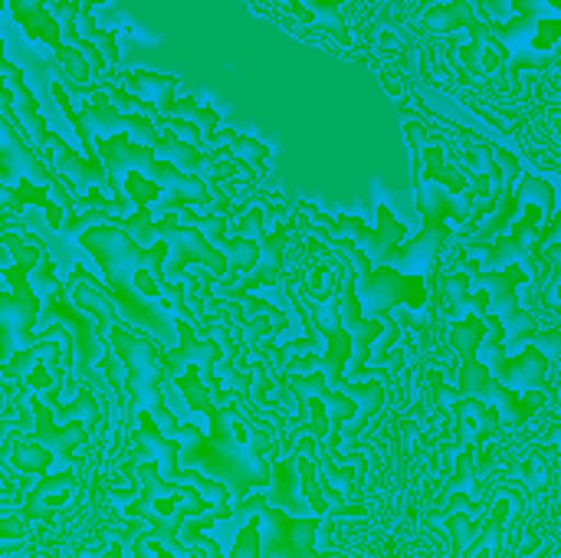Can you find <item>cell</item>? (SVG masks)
<instances>
[{
	"label": "cell",
	"instance_id": "cell-1",
	"mask_svg": "<svg viewBox=\"0 0 561 558\" xmlns=\"http://www.w3.org/2000/svg\"><path fill=\"white\" fill-rule=\"evenodd\" d=\"M79 247L102 270V280L108 283V293L115 296V306L131 329L145 332L164 349H174L181 342L178 319H184L194 329H204L194 319V312L184 306L187 286L164 280V257H168L164 240H158L154 247H138L118 227L115 217L112 224L82 230Z\"/></svg>",
	"mask_w": 561,
	"mask_h": 558
},
{
	"label": "cell",
	"instance_id": "cell-2",
	"mask_svg": "<svg viewBox=\"0 0 561 558\" xmlns=\"http://www.w3.org/2000/svg\"><path fill=\"white\" fill-rule=\"evenodd\" d=\"M174 388L187 398L191 408L204 411L210 421V434L201 437L197 424H181L178 444L181 460L204 470L207 480L224 483L237 500H247L250 487H270V467L263 464V451L273 444L263 431H256L233 408H220L214 395L204 388L194 365H184L174 378Z\"/></svg>",
	"mask_w": 561,
	"mask_h": 558
},
{
	"label": "cell",
	"instance_id": "cell-3",
	"mask_svg": "<svg viewBox=\"0 0 561 558\" xmlns=\"http://www.w3.org/2000/svg\"><path fill=\"white\" fill-rule=\"evenodd\" d=\"M92 148L112 181V204H115V214L125 217L128 210V197L122 191V178L125 174H138L141 181L154 184L164 191V197L158 201V214H178L181 207L187 204H210V187L204 184V178H194V174H184L178 171L171 161H158L151 148L145 145H135L125 132H115L108 138H92Z\"/></svg>",
	"mask_w": 561,
	"mask_h": 558
},
{
	"label": "cell",
	"instance_id": "cell-4",
	"mask_svg": "<svg viewBox=\"0 0 561 558\" xmlns=\"http://www.w3.org/2000/svg\"><path fill=\"white\" fill-rule=\"evenodd\" d=\"M516 197H519V207L526 210L523 220L513 227V237H500L496 243L483 247V260L477 263V270L480 273H496V270H506V266H519L526 273V280L539 283L542 266L536 263V247H539L542 224H549L552 214H556V191H552V184L546 178L526 174Z\"/></svg>",
	"mask_w": 561,
	"mask_h": 558
},
{
	"label": "cell",
	"instance_id": "cell-5",
	"mask_svg": "<svg viewBox=\"0 0 561 558\" xmlns=\"http://www.w3.org/2000/svg\"><path fill=\"white\" fill-rule=\"evenodd\" d=\"M118 227L138 243V247H148L151 240H164L168 247V283H178L184 276V266L187 263H201L207 266L214 276H224L227 273V260L217 247L207 243V237L201 234V227H187V224H178L174 214H164L154 220L151 207H138L131 217H122Z\"/></svg>",
	"mask_w": 561,
	"mask_h": 558
},
{
	"label": "cell",
	"instance_id": "cell-6",
	"mask_svg": "<svg viewBox=\"0 0 561 558\" xmlns=\"http://www.w3.org/2000/svg\"><path fill=\"white\" fill-rule=\"evenodd\" d=\"M319 237H325V234H319ZM325 243L355 270V296H358V303L368 306L371 309V319H378L385 326V342H381V358H385L388 355V345L398 339V326L391 322L388 312L394 306H401V299H408V289L411 286L414 289H424L421 276H404V273H398L391 266H371L362 250H355V247H348V243H342L335 237H325Z\"/></svg>",
	"mask_w": 561,
	"mask_h": 558
},
{
	"label": "cell",
	"instance_id": "cell-7",
	"mask_svg": "<svg viewBox=\"0 0 561 558\" xmlns=\"http://www.w3.org/2000/svg\"><path fill=\"white\" fill-rule=\"evenodd\" d=\"M483 26H486L490 39L500 46V56L506 59L513 82H516L519 69H542L559 53V13H516L506 23L483 20Z\"/></svg>",
	"mask_w": 561,
	"mask_h": 558
},
{
	"label": "cell",
	"instance_id": "cell-8",
	"mask_svg": "<svg viewBox=\"0 0 561 558\" xmlns=\"http://www.w3.org/2000/svg\"><path fill=\"white\" fill-rule=\"evenodd\" d=\"M483 335H486V322H483V316H470V319H460V322H454V329H450V345L457 349V355L463 358V372H460V385H457V391L454 395H463V398H470V401H493V405H500V411L510 418V421H523V418H529L533 411H536V405L533 401H519L506 385H500L483 365H480V358H477V345L483 342Z\"/></svg>",
	"mask_w": 561,
	"mask_h": 558
},
{
	"label": "cell",
	"instance_id": "cell-9",
	"mask_svg": "<svg viewBox=\"0 0 561 558\" xmlns=\"http://www.w3.org/2000/svg\"><path fill=\"white\" fill-rule=\"evenodd\" d=\"M230 516H256L260 523V553L256 558H332L316 553V533L325 523L322 516H289L276 506L266 503V497H250L240 500Z\"/></svg>",
	"mask_w": 561,
	"mask_h": 558
},
{
	"label": "cell",
	"instance_id": "cell-10",
	"mask_svg": "<svg viewBox=\"0 0 561 558\" xmlns=\"http://www.w3.org/2000/svg\"><path fill=\"white\" fill-rule=\"evenodd\" d=\"M30 289H33V296H39L43 306H46V309L36 316V329H43L49 319H62V326L76 335V352H79L76 372H79V382H85L89 365L99 362V355H105L108 345L95 335V329L89 326V319H85L79 309H72V306L66 303V286H62V280L53 276V260H49V253H39L36 273H33V280H30Z\"/></svg>",
	"mask_w": 561,
	"mask_h": 558
},
{
	"label": "cell",
	"instance_id": "cell-11",
	"mask_svg": "<svg viewBox=\"0 0 561 558\" xmlns=\"http://www.w3.org/2000/svg\"><path fill=\"white\" fill-rule=\"evenodd\" d=\"M7 243L10 250H16V266L3 270L13 280V293L0 299V358H13V352L30 342V329L36 326V296L26 273L36 266L39 250L23 247L16 237H7Z\"/></svg>",
	"mask_w": 561,
	"mask_h": 558
},
{
	"label": "cell",
	"instance_id": "cell-12",
	"mask_svg": "<svg viewBox=\"0 0 561 558\" xmlns=\"http://www.w3.org/2000/svg\"><path fill=\"white\" fill-rule=\"evenodd\" d=\"M296 214H309L312 217V224H309V234H325V237H352L355 240V250H362L365 257H368V263L371 266H381L385 263V257L404 240V224L385 207V204H378V227H365L358 217H348V214H342V217H325L319 207H312V204H299L296 207Z\"/></svg>",
	"mask_w": 561,
	"mask_h": 558
},
{
	"label": "cell",
	"instance_id": "cell-13",
	"mask_svg": "<svg viewBox=\"0 0 561 558\" xmlns=\"http://www.w3.org/2000/svg\"><path fill=\"white\" fill-rule=\"evenodd\" d=\"M460 273L473 276V280L486 289V296H490L486 312L496 316L500 326H503V332H506L503 345L519 349V345H526V342L539 332L536 316H529V312L519 306V296H516L519 283L526 280V273H523L519 266H506V270H496V273H480L477 263H460Z\"/></svg>",
	"mask_w": 561,
	"mask_h": 558
},
{
	"label": "cell",
	"instance_id": "cell-14",
	"mask_svg": "<svg viewBox=\"0 0 561 558\" xmlns=\"http://www.w3.org/2000/svg\"><path fill=\"white\" fill-rule=\"evenodd\" d=\"M289 227L293 224H286V227H279L276 234H266L263 230V210L260 207H253L250 214H243L240 217V234H253V240L260 243V257H256V263L247 270V276L237 283V286H220V296L224 299H247V293L250 289H256V286H273V283H279V276H283V263H286V243H289Z\"/></svg>",
	"mask_w": 561,
	"mask_h": 558
},
{
	"label": "cell",
	"instance_id": "cell-15",
	"mask_svg": "<svg viewBox=\"0 0 561 558\" xmlns=\"http://www.w3.org/2000/svg\"><path fill=\"white\" fill-rule=\"evenodd\" d=\"M342 280V289L335 296L339 303V319H342V329L348 332V342H352V358L345 365V382L352 378H362L365 375V365H368V345L378 339V332H385V326L378 319H365L362 316V303L355 296V270H342L339 273Z\"/></svg>",
	"mask_w": 561,
	"mask_h": 558
},
{
	"label": "cell",
	"instance_id": "cell-16",
	"mask_svg": "<svg viewBox=\"0 0 561 558\" xmlns=\"http://www.w3.org/2000/svg\"><path fill=\"white\" fill-rule=\"evenodd\" d=\"M289 391L299 398V418L306 414L302 401H306V398H319V405H322V414H325V421H329V441H325L322 454H329V457H339L342 424H348V421L358 414V405H355V398H348V395H342V391H332V388H325V378H322V372H316V375H289Z\"/></svg>",
	"mask_w": 561,
	"mask_h": 558
},
{
	"label": "cell",
	"instance_id": "cell-17",
	"mask_svg": "<svg viewBox=\"0 0 561 558\" xmlns=\"http://www.w3.org/2000/svg\"><path fill=\"white\" fill-rule=\"evenodd\" d=\"M414 201L421 210V230H437V234H450V227H444L447 220H467L473 201H457V194H450L444 184L414 174Z\"/></svg>",
	"mask_w": 561,
	"mask_h": 558
},
{
	"label": "cell",
	"instance_id": "cell-18",
	"mask_svg": "<svg viewBox=\"0 0 561 558\" xmlns=\"http://www.w3.org/2000/svg\"><path fill=\"white\" fill-rule=\"evenodd\" d=\"M421 26L424 30H450V26H467L470 33H473V43L463 49V62H467V69L470 72H483V49H486V43H493L490 39V33H486V26H483V20L473 13V7L470 3H447V7H434V10H427L424 16H421Z\"/></svg>",
	"mask_w": 561,
	"mask_h": 558
},
{
	"label": "cell",
	"instance_id": "cell-19",
	"mask_svg": "<svg viewBox=\"0 0 561 558\" xmlns=\"http://www.w3.org/2000/svg\"><path fill=\"white\" fill-rule=\"evenodd\" d=\"M125 79L131 86V95L151 102L161 115L174 102V89L181 82L178 76H161V72H148V69H131V72H125Z\"/></svg>",
	"mask_w": 561,
	"mask_h": 558
},
{
	"label": "cell",
	"instance_id": "cell-20",
	"mask_svg": "<svg viewBox=\"0 0 561 558\" xmlns=\"http://www.w3.org/2000/svg\"><path fill=\"white\" fill-rule=\"evenodd\" d=\"M339 391L348 395V398H355V405H358V414H355L352 424H348V437H358V434L368 428V421H371V418L381 411V405H385V382H365V385L342 382Z\"/></svg>",
	"mask_w": 561,
	"mask_h": 558
},
{
	"label": "cell",
	"instance_id": "cell-21",
	"mask_svg": "<svg viewBox=\"0 0 561 558\" xmlns=\"http://www.w3.org/2000/svg\"><path fill=\"white\" fill-rule=\"evenodd\" d=\"M184 546H187L194 556H201V549H204L210 558H224L220 556V549H217V543H214V539H207V536H201V533L187 536V539H184ZM256 553H260V523H256V516H250V520H247V526H243V533L237 536L233 553H230L227 558H256Z\"/></svg>",
	"mask_w": 561,
	"mask_h": 558
},
{
	"label": "cell",
	"instance_id": "cell-22",
	"mask_svg": "<svg viewBox=\"0 0 561 558\" xmlns=\"http://www.w3.org/2000/svg\"><path fill=\"white\" fill-rule=\"evenodd\" d=\"M470 280H467V273H460V270H454V273H447L444 276V289H447V312L460 322V316L467 312V309H473L477 316H486V306H490V296H486V289L483 293H477V296H470Z\"/></svg>",
	"mask_w": 561,
	"mask_h": 558
},
{
	"label": "cell",
	"instance_id": "cell-23",
	"mask_svg": "<svg viewBox=\"0 0 561 558\" xmlns=\"http://www.w3.org/2000/svg\"><path fill=\"white\" fill-rule=\"evenodd\" d=\"M36 421H39V444H49L53 447V454H56V460H69V451L79 444V441H85V428L82 424H72V428H66V434L62 431H53L49 428V411L36 401Z\"/></svg>",
	"mask_w": 561,
	"mask_h": 558
},
{
	"label": "cell",
	"instance_id": "cell-24",
	"mask_svg": "<svg viewBox=\"0 0 561 558\" xmlns=\"http://www.w3.org/2000/svg\"><path fill=\"white\" fill-rule=\"evenodd\" d=\"M164 118H184V122H194L204 141H214L217 125H220V115H217L214 109H201V105L194 102V95L174 99V102L164 109Z\"/></svg>",
	"mask_w": 561,
	"mask_h": 558
},
{
	"label": "cell",
	"instance_id": "cell-25",
	"mask_svg": "<svg viewBox=\"0 0 561 558\" xmlns=\"http://www.w3.org/2000/svg\"><path fill=\"white\" fill-rule=\"evenodd\" d=\"M227 145H230V148H233V155H240V158H243V164H250V168H260V164H263V158L270 155V148H266L263 141H256V138H243V135H233Z\"/></svg>",
	"mask_w": 561,
	"mask_h": 558
},
{
	"label": "cell",
	"instance_id": "cell-26",
	"mask_svg": "<svg viewBox=\"0 0 561 558\" xmlns=\"http://www.w3.org/2000/svg\"><path fill=\"white\" fill-rule=\"evenodd\" d=\"M513 13H559V0H510Z\"/></svg>",
	"mask_w": 561,
	"mask_h": 558
},
{
	"label": "cell",
	"instance_id": "cell-27",
	"mask_svg": "<svg viewBox=\"0 0 561 558\" xmlns=\"http://www.w3.org/2000/svg\"><path fill=\"white\" fill-rule=\"evenodd\" d=\"M480 7H483V10H490V13L496 16V23H506V20L513 16L510 0H480Z\"/></svg>",
	"mask_w": 561,
	"mask_h": 558
},
{
	"label": "cell",
	"instance_id": "cell-28",
	"mask_svg": "<svg viewBox=\"0 0 561 558\" xmlns=\"http://www.w3.org/2000/svg\"><path fill=\"white\" fill-rule=\"evenodd\" d=\"M108 558H122V549H118V546H115V549H112V553H108Z\"/></svg>",
	"mask_w": 561,
	"mask_h": 558
},
{
	"label": "cell",
	"instance_id": "cell-29",
	"mask_svg": "<svg viewBox=\"0 0 561 558\" xmlns=\"http://www.w3.org/2000/svg\"><path fill=\"white\" fill-rule=\"evenodd\" d=\"M0 7H3V0H0Z\"/></svg>",
	"mask_w": 561,
	"mask_h": 558
}]
</instances>
